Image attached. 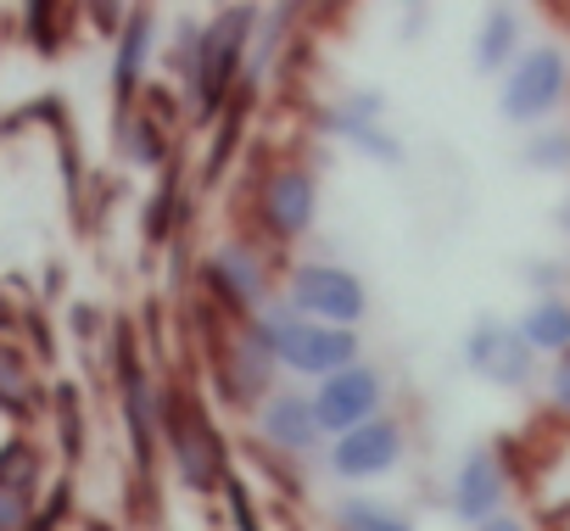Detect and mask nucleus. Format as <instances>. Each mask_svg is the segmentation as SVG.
Returning a JSON list of instances; mask_svg holds the SVG:
<instances>
[{
  "label": "nucleus",
  "instance_id": "obj_19",
  "mask_svg": "<svg viewBox=\"0 0 570 531\" xmlns=\"http://www.w3.org/2000/svg\"><path fill=\"white\" fill-rule=\"evenodd\" d=\"M35 486H40V448L29 436H7V448H0V492L29 498Z\"/></svg>",
  "mask_w": 570,
  "mask_h": 531
},
{
  "label": "nucleus",
  "instance_id": "obj_11",
  "mask_svg": "<svg viewBox=\"0 0 570 531\" xmlns=\"http://www.w3.org/2000/svg\"><path fill=\"white\" fill-rule=\"evenodd\" d=\"M207 286L224 308H263L268 297V269H263V257L252 246H218L207 257Z\"/></svg>",
  "mask_w": 570,
  "mask_h": 531
},
{
  "label": "nucleus",
  "instance_id": "obj_4",
  "mask_svg": "<svg viewBox=\"0 0 570 531\" xmlns=\"http://www.w3.org/2000/svg\"><path fill=\"white\" fill-rule=\"evenodd\" d=\"M163 431H168V448H174L179 481H185L190 492H207L213 481H229V475H224V442H218V431H213V420L202 414L196 397L179 392V397L168 403Z\"/></svg>",
  "mask_w": 570,
  "mask_h": 531
},
{
  "label": "nucleus",
  "instance_id": "obj_8",
  "mask_svg": "<svg viewBox=\"0 0 570 531\" xmlns=\"http://www.w3.org/2000/svg\"><path fill=\"white\" fill-rule=\"evenodd\" d=\"M314 207H320V185H314V174L308 168H274L268 179H263V229L274 235V240H292V235H303L308 224H314Z\"/></svg>",
  "mask_w": 570,
  "mask_h": 531
},
{
  "label": "nucleus",
  "instance_id": "obj_16",
  "mask_svg": "<svg viewBox=\"0 0 570 531\" xmlns=\"http://www.w3.org/2000/svg\"><path fill=\"white\" fill-rule=\"evenodd\" d=\"M514 51H520V12L492 7L481 18V35H475V73H498L503 62H514Z\"/></svg>",
  "mask_w": 570,
  "mask_h": 531
},
{
  "label": "nucleus",
  "instance_id": "obj_2",
  "mask_svg": "<svg viewBox=\"0 0 570 531\" xmlns=\"http://www.w3.org/2000/svg\"><path fill=\"white\" fill-rule=\"evenodd\" d=\"M570 90V62L559 46H531L514 57L503 90H498V112L509 124H542Z\"/></svg>",
  "mask_w": 570,
  "mask_h": 531
},
{
  "label": "nucleus",
  "instance_id": "obj_26",
  "mask_svg": "<svg viewBox=\"0 0 570 531\" xmlns=\"http://www.w3.org/2000/svg\"><path fill=\"white\" fill-rule=\"evenodd\" d=\"M73 331H79V336H96V331H101V314H90V308L79 303V308H73Z\"/></svg>",
  "mask_w": 570,
  "mask_h": 531
},
{
  "label": "nucleus",
  "instance_id": "obj_20",
  "mask_svg": "<svg viewBox=\"0 0 570 531\" xmlns=\"http://www.w3.org/2000/svg\"><path fill=\"white\" fill-rule=\"evenodd\" d=\"M520 163H525V168H542V174L570 168V129H537V135L520 146Z\"/></svg>",
  "mask_w": 570,
  "mask_h": 531
},
{
  "label": "nucleus",
  "instance_id": "obj_27",
  "mask_svg": "<svg viewBox=\"0 0 570 531\" xmlns=\"http://www.w3.org/2000/svg\"><path fill=\"white\" fill-rule=\"evenodd\" d=\"M475 531H525V525L509 520V514H498V520H487V525H475Z\"/></svg>",
  "mask_w": 570,
  "mask_h": 531
},
{
  "label": "nucleus",
  "instance_id": "obj_28",
  "mask_svg": "<svg viewBox=\"0 0 570 531\" xmlns=\"http://www.w3.org/2000/svg\"><path fill=\"white\" fill-rule=\"evenodd\" d=\"M553 224H559V229H564V235H570V196H564V201H559V213H553Z\"/></svg>",
  "mask_w": 570,
  "mask_h": 531
},
{
  "label": "nucleus",
  "instance_id": "obj_9",
  "mask_svg": "<svg viewBox=\"0 0 570 531\" xmlns=\"http://www.w3.org/2000/svg\"><path fill=\"white\" fill-rule=\"evenodd\" d=\"M279 364L297 370V375L331 381V375H342V370L358 364V336H353V331H336V325H308V319H303L292 336H285Z\"/></svg>",
  "mask_w": 570,
  "mask_h": 531
},
{
  "label": "nucleus",
  "instance_id": "obj_7",
  "mask_svg": "<svg viewBox=\"0 0 570 531\" xmlns=\"http://www.w3.org/2000/svg\"><path fill=\"white\" fill-rule=\"evenodd\" d=\"M503 492H509V475H503L498 453H492V448H470V453L459 459V470H453L448 509H453L459 520H470V525H487V520H498Z\"/></svg>",
  "mask_w": 570,
  "mask_h": 531
},
{
  "label": "nucleus",
  "instance_id": "obj_10",
  "mask_svg": "<svg viewBox=\"0 0 570 531\" xmlns=\"http://www.w3.org/2000/svg\"><path fill=\"white\" fill-rule=\"evenodd\" d=\"M397 459H403V431H397L392 420H370V425L336 436V448H331V470H336L342 481L386 475V470H397Z\"/></svg>",
  "mask_w": 570,
  "mask_h": 531
},
{
  "label": "nucleus",
  "instance_id": "obj_3",
  "mask_svg": "<svg viewBox=\"0 0 570 531\" xmlns=\"http://www.w3.org/2000/svg\"><path fill=\"white\" fill-rule=\"evenodd\" d=\"M285 303H292L308 325H336V331H353L370 308V292L353 269H342V263H303V269L292 275V292H285Z\"/></svg>",
  "mask_w": 570,
  "mask_h": 531
},
{
  "label": "nucleus",
  "instance_id": "obj_13",
  "mask_svg": "<svg viewBox=\"0 0 570 531\" xmlns=\"http://www.w3.org/2000/svg\"><path fill=\"white\" fill-rule=\"evenodd\" d=\"M381 107H386V101H381L375 90H370V96H353L342 112H331V118H325V129H331V135H342V140H353V146H358V151H370L375 163H397V157H403V146H397V135H386V129L375 124V118H381Z\"/></svg>",
  "mask_w": 570,
  "mask_h": 531
},
{
  "label": "nucleus",
  "instance_id": "obj_17",
  "mask_svg": "<svg viewBox=\"0 0 570 531\" xmlns=\"http://www.w3.org/2000/svg\"><path fill=\"white\" fill-rule=\"evenodd\" d=\"M0 409L18 420H29L40 409V386H35V370L18 353V342H0Z\"/></svg>",
  "mask_w": 570,
  "mask_h": 531
},
{
  "label": "nucleus",
  "instance_id": "obj_5",
  "mask_svg": "<svg viewBox=\"0 0 570 531\" xmlns=\"http://www.w3.org/2000/svg\"><path fill=\"white\" fill-rule=\"evenodd\" d=\"M381 397H386L381 370H375V364H353V370L320 381V392H314V420H320V431L347 436V431L381 420Z\"/></svg>",
  "mask_w": 570,
  "mask_h": 531
},
{
  "label": "nucleus",
  "instance_id": "obj_24",
  "mask_svg": "<svg viewBox=\"0 0 570 531\" xmlns=\"http://www.w3.org/2000/svg\"><path fill=\"white\" fill-rule=\"evenodd\" d=\"M35 520H29V498H18V492H0V531H29Z\"/></svg>",
  "mask_w": 570,
  "mask_h": 531
},
{
  "label": "nucleus",
  "instance_id": "obj_18",
  "mask_svg": "<svg viewBox=\"0 0 570 531\" xmlns=\"http://www.w3.org/2000/svg\"><path fill=\"white\" fill-rule=\"evenodd\" d=\"M336 531H414V520L397 503H381V498H342Z\"/></svg>",
  "mask_w": 570,
  "mask_h": 531
},
{
  "label": "nucleus",
  "instance_id": "obj_15",
  "mask_svg": "<svg viewBox=\"0 0 570 531\" xmlns=\"http://www.w3.org/2000/svg\"><path fill=\"white\" fill-rule=\"evenodd\" d=\"M146 57H151V12H129V23H124V35H118V62H112L118 118H124V107H129V96H135V85H140Z\"/></svg>",
  "mask_w": 570,
  "mask_h": 531
},
{
  "label": "nucleus",
  "instance_id": "obj_14",
  "mask_svg": "<svg viewBox=\"0 0 570 531\" xmlns=\"http://www.w3.org/2000/svg\"><path fill=\"white\" fill-rule=\"evenodd\" d=\"M531 353H570V297H531V308L514 319Z\"/></svg>",
  "mask_w": 570,
  "mask_h": 531
},
{
  "label": "nucleus",
  "instance_id": "obj_21",
  "mask_svg": "<svg viewBox=\"0 0 570 531\" xmlns=\"http://www.w3.org/2000/svg\"><path fill=\"white\" fill-rule=\"evenodd\" d=\"M57 420H62V448H68V453H79L85 425H79V397H73V386H62V392H57Z\"/></svg>",
  "mask_w": 570,
  "mask_h": 531
},
{
  "label": "nucleus",
  "instance_id": "obj_12",
  "mask_svg": "<svg viewBox=\"0 0 570 531\" xmlns=\"http://www.w3.org/2000/svg\"><path fill=\"white\" fill-rule=\"evenodd\" d=\"M257 436L274 442V448H292V453H308L320 442V420H314V392H292L279 386L257 403Z\"/></svg>",
  "mask_w": 570,
  "mask_h": 531
},
{
  "label": "nucleus",
  "instance_id": "obj_22",
  "mask_svg": "<svg viewBox=\"0 0 570 531\" xmlns=\"http://www.w3.org/2000/svg\"><path fill=\"white\" fill-rule=\"evenodd\" d=\"M520 275H525V286H531L537 297H559L553 286H564V269H559V263H525Z\"/></svg>",
  "mask_w": 570,
  "mask_h": 531
},
{
  "label": "nucleus",
  "instance_id": "obj_1",
  "mask_svg": "<svg viewBox=\"0 0 570 531\" xmlns=\"http://www.w3.org/2000/svg\"><path fill=\"white\" fill-rule=\"evenodd\" d=\"M252 29V12L235 7V12H218L213 29H190V40H179V57H190V90H196V112L213 118L218 101L229 96V79L240 73V51H246V35Z\"/></svg>",
  "mask_w": 570,
  "mask_h": 531
},
{
  "label": "nucleus",
  "instance_id": "obj_6",
  "mask_svg": "<svg viewBox=\"0 0 570 531\" xmlns=\"http://www.w3.org/2000/svg\"><path fill=\"white\" fill-rule=\"evenodd\" d=\"M464 370L503 386V392H520L531 386V370H537V353L525 347V336L503 319H481L470 336H464Z\"/></svg>",
  "mask_w": 570,
  "mask_h": 531
},
{
  "label": "nucleus",
  "instance_id": "obj_23",
  "mask_svg": "<svg viewBox=\"0 0 570 531\" xmlns=\"http://www.w3.org/2000/svg\"><path fill=\"white\" fill-rule=\"evenodd\" d=\"M548 403H553L559 414H570V353H559L553 370H548Z\"/></svg>",
  "mask_w": 570,
  "mask_h": 531
},
{
  "label": "nucleus",
  "instance_id": "obj_25",
  "mask_svg": "<svg viewBox=\"0 0 570 531\" xmlns=\"http://www.w3.org/2000/svg\"><path fill=\"white\" fill-rule=\"evenodd\" d=\"M229 503H235V525L240 531H257V520H252V503H246V486L229 475Z\"/></svg>",
  "mask_w": 570,
  "mask_h": 531
}]
</instances>
